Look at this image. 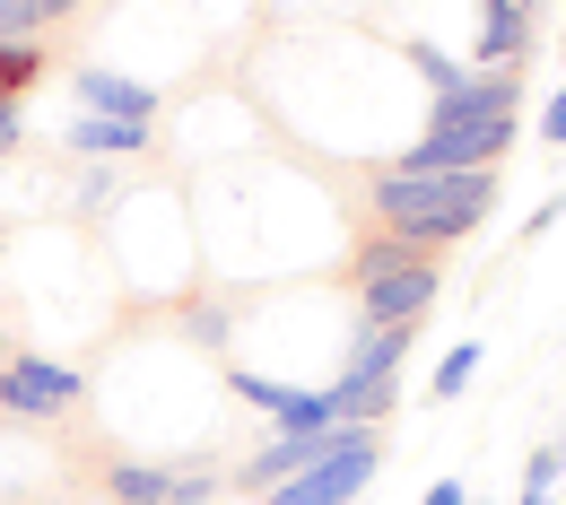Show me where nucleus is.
Returning a JSON list of instances; mask_svg holds the SVG:
<instances>
[{"label":"nucleus","mask_w":566,"mask_h":505,"mask_svg":"<svg viewBox=\"0 0 566 505\" xmlns=\"http://www.w3.org/2000/svg\"><path fill=\"white\" fill-rule=\"evenodd\" d=\"M0 253H9V227H0Z\"/></svg>","instance_id":"nucleus-26"},{"label":"nucleus","mask_w":566,"mask_h":505,"mask_svg":"<svg viewBox=\"0 0 566 505\" xmlns=\"http://www.w3.org/2000/svg\"><path fill=\"white\" fill-rule=\"evenodd\" d=\"M78 9H87V0H35V18H44V27H53V18H78Z\"/></svg>","instance_id":"nucleus-23"},{"label":"nucleus","mask_w":566,"mask_h":505,"mask_svg":"<svg viewBox=\"0 0 566 505\" xmlns=\"http://www.w3.org/2000/svg\"><path fill=\"white\" fill-rule=\"evenodd\" d=\"M419 505H471V488H462V480H427Z\"/></svg>","instance_id":"nucleus-22"},{"label":"nucleus","mask_w":566,"mask_h":505,"mask_svg":"<svg viewBox=\"0 0 566 505\" xmlns=\"http://www.w3.org/2000/svg\"><path fill=\"white\" fill-rule=\"evenodd\" d=\"M514 505H558V497H549V488H523V497H514Z\"/></svg>","instance_id":"nucleus-24"},{"label":"nucleus","mask_w":566,"mask_h":505,"mask_svg":"<svg viewBox=\"0 0 566 505\" xmlns=\"http://www.w3.org/2000/svg\"><path fill=\"white\" fill-rule=\"evenodd\" d=\"M471 505H480V497H471Z\"/></svg>","instance_id":"nucleus-29"},{"label":"nucleus","mask_w":566,"mask_h":505,"mask_svg":"<svg viewBox=\"0 0 566 505\" xmlns=\"http://www.w3.org/2000/svg\"><path fill=\"white\" fill-rule=\"evenodd\" d=\"M349 305L357 323H410L419 332L427 314H436V296H444V271H436V253H410L401 235H357L349 244Z\"/></svg>","instance_id":"nucleus-2"},{"label":"nucleus","mask_w":566,"mask_h":505,"mask_svg":"<svg viewBox=\"0 0 566 505\" xmlns=\"http://www.w3.org/2000/svg\"><path fill=\"white\" fill-rule=\"evenodd\" d=\"M18 140H27V114H18V96H0V166L18 157Z\"/></svg>","instance_id":"nucleus-20"},{"label":"nucleus","mask_w":566,"mask_h":505,"mask_svg":"<svg viewBox=\"0 0 566 505\" xmlns=\"http://www.w3.org/2000/svg\"><path fill=\"white\" fill-rule=\"evenodd\" d=\"M401 62H410V71H419L427 87H453V78L471 71V62H453V53H436V44H427V35H419V44H401Z\"/></svg>","instance_id":"nucleus-16"},{"label":"nucleus","mask_w":566,"mask_h":505,"mask_svg":"<svg viewBox=\"0 0 566 505\" xmlns=\"http://www.w3.org/2000/svg\"><path fill=\"white\" fill-rule=\"evenodd\" d=\"M123 192H132V166H96V157H87L71 175V218H105Z\"/></svg>","instance_id":"nucleus-13"},{"label":"nucleus","mask_w":566,"mask_h":505,"mask_svg":"<svg viewBox=\"0 0 566 505\" xmlns=\"http://www.w3.org/2000/svg\"><path fill=\"white\" fill-rule=\"evenodd\" d=\"M558 480H566V453H558V444H532V462H523V488H549V497H558Z\"/></svg>","instance_id":"nucleus-18"},{"label":"nucleus","mask_w":566,"mask_h":505,"mask_svg":"<svg viewBox=\"0 0 566 505\" xmlns=\"http://www.w3.org/2000/svg\"><path fill=\"white\" fill-rule=\"evenodd\" d=\"M105 497L114 505H210L218 497V453L210 444H184L175 462L123 453V462H105Z\"/></svg>","instance_id":"nucleus-4"},{"label":"nucleus","mask_w":566,"mask_h":505,"mask_svg":"<svg viewBox=\"0 0 566 505\" xmlns=\"http://www.w3.org/2000/svg\"><path fill=\"white\" fill-rule=\"evenodd\" d=\"M349 435H357L349 419H332V428H280L271 444H253V453H244V471H235V480H244L253 497H271V488H287L296 471H314L323 453H340Z\"/></svg>","instance_id":"nucleus-6"},{"label":"nucleus","mask_w":566,"mask_h":505,"mask_svg":"<svg viewBox=\"0 0 566 505\" xmlns=\"http://www.w3.org/2000/svg\"><path fill=\"white\" fill-rule=\"evenodd\" d=\"M44 78V35L35 44H0V96H27Z\"/></svg>","instance_id":"nucleus-15"},{"label":"nucleus","mask_w":566,"mask_h":505,"mask_svg":"<svg viewBox=\"0 0 566 505\" xmlns=\"http://www.w3.org/2000/svg\"><path fill=\"white\" fill-rule=\"evenodd\" d=\"M323 392H332V410H340L349 428H384V419L401 410V375H332Z\"/></svg>","instance_id":"nucleus-12"},{"label":"nucleus","mask_w":566,"mask_h":505,"mask_svg":"<svg viewBox=\"0 0 566 505\" xmlns=\"http://www.w3.org/2000/svg\"><path fill=\"white\" fill-rule=\"evenodd\" d=\"M0 358H9V349H0Z\"/></svg>","instance_id":"nucleus-28"},{"label":"nucleus","mask_w":566,"mask_h":505,"mask_svg":"<svg viewBox=\"0 0 566 505\" xmlns=\"http://www.w3.org/2000/svg\"><path fill=\"white\" fill-rule=\"evenodd\" d=\"M532 9H541V0H532Z\"/></svg>","instance_id":"nucleus-27"},{"label":"nucleus","mask_w":566,"mask_h":505,"mask_svg":"<svg viewBox=\"0 0 566 505\" xmlns=\"http://www.w3.org/2000/svg\"><path fill=\"white\" fill-rule=\"evenodd\" d=\"M366 210H375L384 235H401L410 253H444L471 227H489L496 175H401V166H375L366 175Z\"/></svg>","instance_id":"nucleus-1"},{"label":"nucleus","mask_w":566,"mask_h":505,"mask_svg":"<svg viewBox=\"0 0 566 505\" xmlns=\"http://www.w3.org/2000/svg\"><path fill=\"white\" fill-rule=\"evenodd\" d=\"M480 366H489V349H480V340H453V349L436 358V375H427V401H462V392L480 383Z\"/></svg>","instance_id":"nucleus-14"},{"label":"nucleus","mask_w":566,"mask_h":505,"mask_svg":"<svg viewBox=\"0 0 566 505\" xmlns=\"http://www.w3.org/2000/svg\"><path fill=\"white\" fill-rule=\"evenodd\" d=\"M71 105H78V114H96V123H140V131H157L166 87H157V78H132V71L87 62V71H71Z\"/></svg>","instance_id":"nucleus-7"},{"label":"nucleus","mask_w":566,"mask_h":505,"mask_svg":"<svg viewBox=\"0 0 566 505\" xmlns=\"http://www.w3.org/2000/svg\"><path fill=\"white\" fill-rule=\"evenodd\" d=\"M35 35H44L35 0H0V44H35Z\"/></svg>","instance_id":"nucleus-17"},{"label":"nucleus","mask_w":566,"mask_h":505,"mask_svg":"<svg viewBox=\"0 0 566 505\" xmlns=\"http://www.w3.org/2000/svg\"><path fill=\"white\" fill-rule=\"evenodd\" d=\"M62 157H96V166H140V157H157V131H140V123H96V114H71L62 123Z\"/></svg>","instance_id":"nucleus-10"},{"label":"nucleus","mask_w":566,"mask_h":505,"mask_svg":"<svg viewBox=\"0 0 566 505\" xmlns=\"http://www.w3.org/2000/svg\"><path fill=\"white\" fill-rule=\"evenodd\" d=\"M549 444H558V453H566V410H558V435H549Z\"/></svg>","instance_id":"nucleus-25"},{"label":"nucleus","mask_w":566,"mask_h":505,"mask_svg":"<svg viewBox=\"0 0 566 505\" xmlns=\"http://www.w3.org/2000/svg\"><path fill=\"white\" fill-rule=\"evenodd\" d=\"M410 323H349V349H340V366L332 375H401V358H410Z\"/></svg>","instance_id":"nucleus-11"},{"label":"nucleus","mask_w":566,"mask_h":505,"mask_svg":"<svg viewBox=\"0 0 566 505\" xmlns=\"http://www.w3.org/2000/svg\"><path fill=\"white\" fill-rule=\"evenodd\" d=\"M558 44H566V35H558Z\"/></svg>","instance_id":"nucleus-30"},{"label":"nucleus","mask_w":566,"mask_h":505,"mask_svg":"<svg viewBox=\"0 0 566 505\" xmlns=\"http://www.w3.org/2000/svg\"><path fill=\"white\" fill-rule=\"evenodd\" d=\"M541 140L566 148V87H549V96H541Z\"/></svg>","instance_id":"nucleus-19"},{"label":"nucleus","mask_w":566,"mask_h":505,"mask_svg":"<svg viewBox=\"0 0 566 505\" xmlns=\"http://www.w3.org/2000/svg\"><path fill=\"white\" fill-rule=\"evenodd\" d=\"M496 114H523V78L514 71H462L453 87L427 96L419 131H436V123H496Z\"/></svg>","instance_id":"nucleus-8"},{"label":"nucleus","mask_w":566,"mask_h":505,"mask_svg":"<svg viewBox=\"0 0 566 505\" xmlns=\"http://www.w3.org/2000/svg\"><path fill=\"white\" fill-rule=\"evenodd\" d=\"M87 401V366L53 358V349H9L0 358V419H27V428H53Z\"/></svg>","instance_id":"nucleus-3"},{"label":"nucleus","mask_w":566,"mask_h":505,"mask_svg":"<svg viewBox=\"0 0 566 505\" xmlns=\"http://www.w3.org/2000/svg\"><path fill=\"white\" fill-rule=\"evenodd\" d=\"M375 471H384V428H357L340 453H323L314 471H296V480L271 488V497H280V505H357Z\"/></svg>","instance_id":"nucleus-5"},{"label":"nucleus","mask_w":566,"mask_h":505,"mask_svg":"<svg viewBox=\"0 0 566 505\" xmlns=\"http://www.w3.org/2000/svg\"><path fill=\"white\" fill-rule=\"evenodd\" d=\"M566 218V192H549V201H541V210H532V227H523V235H549V227H558Z\"/></svg>","instance_id":"nucleus-21"},{"label":"nucleus","mask_w":566,"mask_h":505,"mask_svg":"<svg viewBox=\"0 0 566 505\" xmlns=\"http://www.w3.org/2000/svg\"><path fill=\"white\" fill-rule=\"evenodd\" d=\"M532 53V0H480L471 18V71H514Z\"/></svg>","instance_id":"nucleus-9"}]
</instances>
